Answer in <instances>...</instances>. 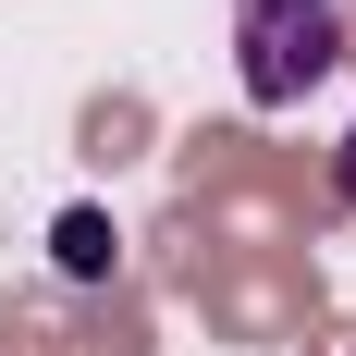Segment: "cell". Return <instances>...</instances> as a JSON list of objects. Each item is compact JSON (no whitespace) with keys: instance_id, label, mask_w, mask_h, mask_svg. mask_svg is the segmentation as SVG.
Wrapping results in <instances>:
<instances>
[{"instance_id":"obj_2","label":"cell","mask_w":356,"mask_h":356,"mask_svg":"<svg viewBox=\"0 0 356 356\" xmlns=\"http://www.w3.org/2000/svg\"><path fill=\"white\" fill-rule=\"evenodd\" d=\"M332 184H344V209H356V136H344V147H332Z\"/></svg>"},{"instance_id":"obj_1","label":"cell","mask_w":356,"mask_h":356,"mask_svg":"<svg viewBox=\"0 0 356 356\" xmlns=\"http://www.w3.org/2000/svg\"><path fill=\"white\" fill-rule=\"evenodd\" d=\"M234 49H246V99L258 111H295L332 74V0H246Z\"/></svg>"}]
</instances>
